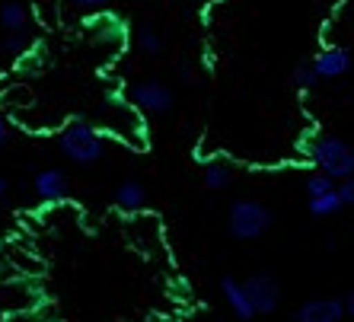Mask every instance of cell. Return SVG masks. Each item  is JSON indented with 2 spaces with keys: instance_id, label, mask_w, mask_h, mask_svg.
<instances>
[{
  "instance_id": "cell-18",
  "label": "cell",
  "mask_w": 354,
  "mask_h": 322,
  "mask_svg": "<svg viewBox=\"0 0 354 322\" xmlns=\"http://www.w3.org/2000/svg\"><path fill=\"white\" fill-rule=\"evenodd\" d=\"M26 45V35L23 32H7V39L0 41V51H10V55H19Z\"/></svg>"
},
{
  "instance_id": "cell-14",
  "label": "cell",
  "mask_w": 354,
  "mask_h": 322,
  "mask_svg": "<svg viewBox=\"0 0 354 322\" xmlns=\"http://www.w3.org/2000/svg\"><path fill=\"white\" fill-rule=\"evenodd\" d=\"M138 45L144 55H160L163 51V35L157 29H150V26H140L138 29Z\"/></svg>"
},
{
  "instance_id": "cell-3",
  "label": "cell",
  "mask_w": 354,
  "mask_h": 322,
  "mask_svg": "<svg viewBox=\"0 0 354 322\" xmlns=\"http://www.w3.org/2000/svg\"><path fill=\"white\" fill-rule=\"evenodd\" d=\"M310 157L319 166V173L332 176L335 182H345L354 176V153L342 138H332V134H322L310 144Z\"/></svg>"
},
{
  "instance_id": "cell-20",
  "label": "cell",
  "mask_w": 354,
  "mask_h": 322,
  "mask_svg": "<svg viewBox=\"0 0 354 322\" xmlns=\"http://www.w3.org/2000/svg\"><path fill=\"white\" fill-rule=\"evenodd\" d=\"M10 138H13V131H10V124H7V118L0 115V150L10 144Z\"/></svg>"
},
{
  "instance_id": "cell-2",
  "label": "cell",
  "mask_w": 354,
  "mask_h": 322,
  "mask_svg": "<svg viewBox=\"0 0 354 322\" xmlns=\"http://www.w3.org/2000/svg\"><path fill=\"white\" fill-rule=\"evenodd\" d=\"M272 211L252 198H239L227 211V233L233 240H259L272 227Z\"/></svg>"
},
{
  "instance_id": "cell-17",
  "label": "cell",
  "mask_w": 354,
  "mask_h": 322,
  "mask_svg": "<svg viewBox=\"0 0 354 322\" xmlns=\"http://www.w3.org/2000/svg\"><path fill=\"white\" fill-rule=\"evenodd\" d=\"M35 10H39V19H45L48 26L58 23V10H61V0H32Z\"/></svg>"
},
{
  "instance_id": "cell-5",
  "label": "cell",
  "mask_w": 354,
  "mask_h": 322,
  "mask_svg": "<svg viewBox=\"0 0 354 322\" xmlns=\"http://www.w3.org/2000/svg\"><path fill=\"white\" fill-rule=\"evenodd\" d=\"M246 294L249 300H252V306H256L259 316H268L278 310L281 303V284L274 281L272 274H252V278H246Z\"/></svg>"
},
{
  "instance_id": "cell-7",
  "label": "cell",
  "mask_w": 354,
  "mask_h": 322,
  "mask_svg": "<svg viewBox=\"0 0 354 322\" xmlns=\"http://www.w3.org/2000/svg\"><path fill=\"white\" fill-rule=\"evenodd\" d=\"M313 67L319 80H338V77H345L351 70V55L345 48H338V45H329L313 58Z\"/></svg>"
},
{
  "instance_id": "cell-4",
  "label": "cell",
  "mask_w": 354,
  "mask_h": 322,
  "mask_svg": "<svg viewBox=\"0 0 354 322\" xmlns=\"http://www.w3.org/2000/svg\"><path fill=\"white\" fill-rule=\"evenodd\" d=\"M131 102H134L138 112H147V115H166V112L173 108L176 96L163 80H140V83L131 86Z\"/></svg>"
},
{
  "instance_id": "cell-23",
  "label": "cell",
  "mask_w": 354,
  "mask_h": 322,
  "mask_svg": "<svg viewBox=\"0 0 354 322\" xmlns=\"http://www.w3.org/2000/svg\"><path fill=\"white\" fill-rule=\"evenodd\" d=\"M345 310H348V319H354V290L345 297Z\"/></svg>"
},
{
  "instance_id": "cell-24",
  "label": "cell",
  "mask_w": 354,
  "mask_h": 322,
  "mask_svg": "<svg viewBox=\"0 0 354 322\" xmlns=\"http://www.w3.org/2000/svg\"><path fill=\"white\" fill-rule=\"evenodd\" d=\"M3 191H7V182L0 179V198H3Z\"/></svg>"
},
{
  "instance_id": "cell-16",
  "label": "cell",
  "mask_w": 354,
  "mask_h": 322,
  "mask_svg": "<svg viewBox=\"0 0 354 322\" xmlns=\"http://www.w3.org/2000/svg\"><path fill=\"white\" fill-rule=\"evenodd\" d=\"M316 83H319V74H316L313 64H297L294 67V86H300V90H313Z\"/></svg>"
},
{
  "instance_id": "cell-8",
  "label": "cell",
  "mask_w": 354,
  "mask_h": 322,
  "mask_svg": "<svg viewBox=\"0 0 354 322\" xmlns=\"http://www.w3.org/2000/svg\"><path fill=\"white\" fill-rule=\"evenodd\" d=\"M221 290H223V300H227V306L233 310V316H236V319L249 322L252 316H259L256 306H252V300H249L246 284H243V281H236V278H230V274H227V278L221 281Z\"/></svg>"
},
{
  "instance_id": "cell-15",
  "label": "cell",
  "mask_w": 354,
  "mask_h": 322,
  "mask_svg": "<svg viewBox=\"0 0 354 322\" xmlns=\"http://www.w3.org/2000/svg\"><path fill=\"white\" fill-rule=\"evenodd\" d=\"M335 189H338V182L332 179V176H326V173H316V176L306 179V195H310V198H319V195L335 191Z\"/></svg>"
},
{
  "instance_id": "cell-1",
  "label": "cell",
  "mask_w": 354,
  "mask_h": 322,
  "mask_svg": "<svg viewBox=\"0 0 354 322\" xmlns=\"http://www.w3.org/2000/svg\"><path fill=\"white\" fill-rule=\"evenodd\" d=\"M58 150L71 160V163L93 166L102 160V153H106V138H102V131L93 128L90 122L74 118V122H67L58 131Z\"/></svg>"
},
{
  "instance_id": "cell-25",
  "label": "cell",
  "mask_w": 354,
  "mask_h": 322,
  "mask_svg": "<svg viewBox=\"0 0 354 322\" xmlns=\"http://www.w3.org/2000/svg\"><path fill=\"white\" fill-rule=\"evenodd\" d=\"M351 153H354V147H351Z\"/></svg>"
},
{
  "instance_id": "cell-22",
  "label": "cell",
  "mask_w": 354,
  "mask_h": 322,
  "mask_svg": "<svg viewBox=\"0 0 354 322\" xmlns=\"http://www.w3.org/2000/svg\"><path fill=\"white\" fill-rule=\"evenodd\" d=\"M179 80H185V83H192V80H195V74H192V67H185V64L179 67Z\"/></svg>"
},
{
  "instance_id": "cell-9",
  "label": "cell",
  "mask_w": 354,
  "mask_h": 322,
  "mask_svg": "<svg viewBox=\"0 0 354 322\" xmlns=\"http://www.w3.org/2000/svg\"><path fill=\"white\" fill-rule=\"evenodd\" d=\"M32 189L39 201H61L67 198V176L61 169H41V173H35Z\"/></svg>"
},
{
  "instance_id": "cell-10",
  "label": "cell",
  "mask_w": 354,
  "mask_h": 322,
  "mask_svg": "<svg viewBox=\"0 0 354 322\" xmlns=\"http://www.w3.org/2000/svg\"><path fill=\"white\" fill-rule=\"evenodd\" d=\"M144 205H147V189L138 179H124L115 189V207L128 211V214H138V211H144Z\"/></svg>"
},
{
  "instance_id": "cell-11",
  "label": "cell",
  "mask_w": 354,
  "mask_h": 322,
  "mask_svg": "<svg viewBox=\"0 0 354 322\" xmlns=\"http://www.w3.org/2000/svg\"><path fill=\"white\" fill-rule=\"evenodd\" d=\"M29 26V7L19 0H3L0 3V29L3 32H26Z\"/></svg>"
},
{
  "instance_id": "cell-13",
  "label": "cell",
  "mask_w": 354,
  "mask_h": 322,
  "mask_svg": "<svg viewBox=\"0 0 354 322\" xmlns=\"http://www.w3.org/2000/svg\"><path fill=\"white\" fill-rule=\"evenodd\" d=\"M230 179H233V169H230V163H221V160H214V163H207L205 166V185L207 189H227L230 185Z\"/></svg>"
},
{
  "instance_id": "cell-6",
  "label": "cell",
  "mask_w": 354,
  "mask_h": 322,
  "mask_svg": "<svg viewBox=\"0 0 354 322\" xmlns=\"http://www.w3.org/2000/svg\"><path fill=\"white\" fill-rule=\"evenodd\" d=\"M345 316H348L345 300H332V297L306 300L297 310V322H342Z\"/></svg>"
},
{
  "instance_id": "cell-19",
  "label": "cell",
  "mask_w": 354,
  "mask_h": 322,
  "mask_svg": "<svg viewBox=\"0 0 354 322\" xmlns=\"http://www.w3.org/2000/svg\"><path fill=\"white\" fill-rule=\"evenodd\" d=\"M338 195H342V201H345V205L354 207V176H351V179H345V182H338Z\"/></svg>"
},
{
  "instance_id": "cell-12",
  "label": "cell",
  "mask_w": 354,
  "mask_h": 322,
  "mask_svg": "<svg viewBox=\"0 0 354 322\" xmlns=\"http://www.w3.org/2000/svg\"><path fill=\"white\" fill-rule=\"evenodd\" d=\"M345 207V201H342V195L335 191H326V195H319V198H310V214L313 217H332L338 214Z\"/></svg>"
},
{
  "instance_id": "cell-21",
  "label": "cell",
  "mask_w": 354,
  "mask_h": 322,
  "mask_svg": "<svg viewBox=\"0 0 354 322\" xmlns=\"http://www.w3.org/2000/svg\"><path fill=\"white\" fill-rule=\"evenodd\" d=\"M71 3H77V7H83V10H99V7H106L109 0H71Z\"/></svg>"
}]
</instances>
